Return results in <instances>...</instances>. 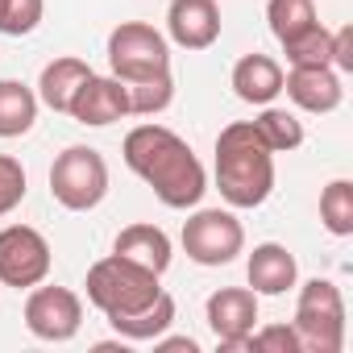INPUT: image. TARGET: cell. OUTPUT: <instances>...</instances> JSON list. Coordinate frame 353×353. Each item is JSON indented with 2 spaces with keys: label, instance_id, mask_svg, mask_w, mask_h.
Masks as SVG:
<instances>
[{
  "label": "cell",
  "instance_id": "cell-1",
  "mask_svg": "<svg viewBox=\"0 0 353 353\" xmlns=\"http://www.w3.org/2000/svg\"><path fill=\"white\" fill-rule=\"evenodd\" d=\"M125 166L166 204V208H196L208 192V170L196 150L166 125H137L125 133Z\"/></svg>",
  "mask_w": 353,
  "mask_h": 353
},
{
  "label": "cell",
  "instance_id": "cell-2",
  "mask_svg": "<svg viewBox=\"0 0 353 353\" xmlns=\"http://www.w3.org/2000/svg\"><path fill=\"white\" fill-rule=\"evenodd\" d=\"M216 192L229 208H262L274 192V154L254 121H233L216 137Z\"/></svg>",
  "mask_w": 353,
  "mask_h": 353
},
{
  "label": "cell",
  "instance_id": "cell-3",
  "mask_svg": "<svg viewBox=\"0 0 353 353\" xmlns=\"http://www.w3.org/2000/svg\"><path fill=\"white\" fill-rule=\"evenodd\" d=\"M158 279L162 274H154V270L121 258V254H108V258H100L88 270V283L83 287H88V303L100 307L112 320V316H133V312L150 307L162 295V283Z\"/></svg>",
  "mask_w": 353,
  "mask_h": 353
},
{
  "label": "cell",
  "instance_id": "cell-4",
  "mask_svg": "<svg viewBox=\"0 0 353 353\" xmlns=\"http://www.w3.org/2000/svg\"><path fill=\"white\" fill-rule=\"evenodd\" d=\"M295 332L307 353H341L345 349V299L332 279H307L295 299Z\"/></svg>",
  "mask_w": 353,
  "mask_h": 353
},
{
  "label": "cell",
  "instance_id": "cell-5",
  "mask_svg": "<svg viewBox=\"0 0 353 353\" xmlns=\"http://www.w3.org/2000/svg\"><path fill=\"white\" fill-rule=\"evenodd\" d=\"M50 196L67 212H92L108 196V162L92 145H67L50 166Z\"/></svg>",
  "mask_w": 353,
  "mask_h": 353
},
{
  "label": "cell",
  "instance_id": "cell-6",
  "mask_svg": "<svg viewBox=\"0 0 353 353\" xmlns=\"http://www.w3.org/2000/svg\"><path fill=\"white\" fill-rule=\"evenodd\" d=\"M108 67L121 83H141L170 71V42L145 21H121L108 34Z\"/></svg>",
  "mask_w": 353,
  "mask_h": 353
},
{
  "label": "cell",
  "instance_id": "cell-7",
  "mask_svg": "<svg viewBox=\"0 0 353 353\" xmlns=\"http://www.w3.org/2000/svg\"><path fill=\"white\" fill-rule=\"evenodd\" d=\"M183 250L196 266H229L245 250V229L229 208H200L183 221Z\"/></svg>",
  "mask_w": 353,
  "mask_h": 353
},
{
  "label": "cell",
  "instance_id": "cell-8",
  "mask_svg": "<svg viewBox=\"0 0 353 353\" xmlns=\"http://www.w3.org/2000/svg\"><path fill=\"white\" fill-rule=\"evenodd\" d=\"M50 266H54V254L38 229H30V225L0 229V283L5 287L30 291V287L46 283Z\"/></svg>",
  "mask_w": 353,
  "mask_h": 353
},
{
  "label": "cell",
  "instance_id": "cell-9",
  "mask_svg": "<svg viewBox=\"0 0 353 353\" xmlns=\"http://www.w3.org/2000/svg\"><path fill=\"white\" fill-rule=\"evenodd\" d=\"M26 328L38 341H71L83 328V299L71 287H30Z\"/></svg>",
  "mask_w": 353,
  "mask_h": 353
},
{
  "label": "cell",
  "instance_id": "cell-10",
  "mask_svg": "<svg viewBox=\"0 0 353 353\" xmlns=\"http://www.w3.org/2000/svg\"><path fill=\"white\" fill-rule=\"evenodd\" d=\"M208 328L221 349H245L258 324V295L250 287H221L208 295Z\"/></svg>",
  "mask_w": 353,
  "mask_h": 353
},
{
  "label": "cell",
  "instance_id": "cell-11",
  "mask_svg": "<svg viewBox=\"0 0 353 353\" xmlns=\"http://www.w3.org/2000/svg\"><path fill=\"white\" fill-rule=\"evenodd\" d=\"M166 34L183 50H208L221 38V5L216 0H170Z\"/></svg>",
  "mask_w": 353,
  "mask_h": 353
},
{
  "label": "cell",
  "instance_id": "cell-12",
  "mask_svg": "<svg viewBox=\"0 0 353 353\" xmlns=\"http://www.w3.org/2000/svg\"><path fill=\"white\" fill-rule=\"evenodd\" d=\"M67 117H75L79 125H92V129L112 125V121L129 117V92H125V83L117 75H96L92 71V79L75 92Z\"/></svg>",
  "mask_w": 353,
  "mask_h": 353
},
{
  "label": "cell",
  "instance_id": "cell-13",
  "mask_svg": "<svg viewBox=\"0 0 353 353\" xmlns=\"http://www.w3.org/2000/svg\"><path fill=\"white\" fill-rule=\"evenodd\" d=\"M283 92L291 96L295 108L303 112H332L341 108L345 100V88H341V75L332 67H291L283 75Z\"/></svg>",
  "mask_w": 353,
  "mask_h": 353
},
{
  "label": "cell",
  "instance_id": "cell-14",
  "mask_svg": "<svg viewBox=\"0 0 353 353\" xmlns=\"http://www.w3.org/2000/svg\"><path fill=\"white\" fill-rule=\"evenodd\" d=\"M245 274H250V291L254 295H287L295 283H299V266H295V254L279 241H262L254 245L250 262H245Z\"/></svg>",
  "mask_w": 353,
  "mask_h": 353
},
{
  "label": "cell",
  "instance_id": "cell-15",
  "mask_svg": "<svg viewBox=\"0 0 353 353\" xmlns=\"http://www.w3.org/2000/svg\"><path fill=\"white\" fill-rule=\"evenodd\" d=\"M88 79H92V67L83 59H75V54H63V59L42 67V75H38V104H46L54 112H71V100H75V92Z\"/></svg>",
  "mask_w": 353,
  "mask_h": 353
},
{
  "label": "cell",
  "instance_id": "cell-16",
  "mask_svg": "<svg viewBox=\"0 0 353 353\" xmlns=\"http://www.w3.org/2000/svg\"><path fill=\"white\" fill-rule=\"evenodd\" d=\"M233 92H237V100H245V104H274V96L283 92V67H279V59H270V54H245V59H237V67H233Z\"/></svg>",
  "mask_w": 353,
  "mask_h": 353
},
{
  "label": "cell",
  "instance_id": "cell-17",
  "mask_svg": "<svg viewBox=\"0 0 353 353\" xmlns=\"http://www.w3.org/2000/svg\"><path fill=\"white\" fill-rule=\"evenodd\" d=\"M112 254H121V258L154 270V274H166V266L174 258L170 254V237L158 225H125L117 233V241H112Z\"/></svg>",
  "mask_w": 353,
  "mask_h": 353
},
{
  "label": "cell",
  "instance_id": "cell-18",
  "mask_svg": "<svg viewBox=\"0 0 353 353\" xmlns=\"http://www.w3.org/2000/svg\"><path fill=\"white\" fill-rule=\"evenodd\" d=\"M174 316H179V307H174V299L162 291L150 307H141V312H133V316H112L108 324L117 328L121 341H158V336L174 324Z\"/></svg>",
  "mask_w": 353,
  "mask_h": 353
},
{
  "label": "cell",
  "instance_id": "cell-19",
  "mask_svg": "<svg viewBox=\"0 0 353 353\" xmlns=\"http://www.w3.org/2000/svg\"><path fill=\"white\" fill-rule=\"evenodd\" d=\"M38 121V92L21 79H0V137H21Z\"/></svg>",
  "mask_w": 353,
  "mask_h": 353
},
{
  "label": "cell",
  "instance_id": "cell-20",
  "mask_svg": "<svg viewBox=\"0 0 353 353\" xmlns=\"http://www.w3.org/2000/svg\"><path fill=\"white\" fill-rule=\"evenodd\" d=\"M266 21H270V34L279 38V46H287L320 21L316 0H266Z\"/></svg>",
  "mask_w": 353,
  "mask_h": 353
},
{
  "label": "cell",
  "instance_id": "cell-21",
  "mask_svg": "<svg viewBox=\"0 0 353 353\" xmlns=\"http://www.w3.org/2000/svg\"><path fill=\"white\" fill-rule=\"evenodd\" d=\"M258 137L266 141L270 154H287V150H299L303 145V121L287 108H274V104H262V117L254 121Z\"/></svg>",
  "mask_w": 353,
  "mask_h": 353
},
{
  "label": "cell",
  "instance_id": "cell-22",
  "mask_svg": "<svg viewBox=\"0 0 353 353\" xmlns=\"http://www.w3.org/2000/svg\"><path fill=\"white\" fill-rule=\"evenodd\" d=\"M320 225L332 237H353V183L349 179H332L320 192Z\"/></svg>",
  "mask_w": 353,
  "mask_h": 353
},
{
  "label": "cell",
  "instance_id": "cell-23",
  "mask_svg": "<svg viewBox=\"0 0 353 353\" xmlns=\"http://www.w3.org/2000/svg\"><path fill=\"white\" fill-rule=\"evenodd\" d=\"M125 92H129V117H158L174 100V79L166 71V75H154L141 83H125Z\"/></svg>",
  "mask_w": 353,
  "mask_h": 353
},
{
  "label": "cell",
  "instance_id": "cell-24",
  "mask_svg": "<svg viewBox=\"0 0 353 353\" xmlns=\"http://www.w3.org/2000/svg\"><path fill=\"white\" fill-rule=\"evenodd\" d=\"M283 54H287V63H291V67H332V34L316 21L303 38L287 42V46H283Z\"/></svg>",
  "mask_w": 353,
  "mask_h": 353
},
{
  "label": "cell",
  "instance_id": "cell-25",
  "mask_svg": "<svg viewBox=\"0 0 353 353\" xmlns=\"http://www.w3.org/2000/svg\"><path fill=\"white\" fill-rule=\"evenodd\" d=\"M46 0H0V34L9 38H26L42 26Z\"/></svg>",
  "mask_w": 353,
  "mask_h": 353
},
{
  "label": "cell",
  "instance_id": "cell-26",
  "mask_svg": "<svg viewBox=\"0 0 353 353\" xmlns=\"http://www.w3.org/2000/svg\"><path fill=\"white\" fill-rule=\"evenodd\" d=\"M245 349H258V353H303L295 324H266V328H254L250 341H245Z\"/></svg>",
  "mask_w": 353,
  "mask_h": 353
},
{
  "label": "cell",
  "instance_id": "cell-27",
  "mask_svg": "<svg viewBox=\"0 0 353 353\" xmlns=\"http://www.w3.org/2000/svg\"><path fill=\"white\" fill-rule=\"evenodd\" d=\"M26 200V166L13 154H0V216H9Z\"/></svg>",
  "mask_w": 353,
  "mask_h": 353
},
{
  "label": "cell",
  "instance_id": "cell-28",
  "mask_svg": "<svg viewBox=\"0 0 353 353\" xmlns=\"http://www.w3.org/2000/svg\"><path fill=\"white\" fill-rule=\"evenodd\" d=\"M332 71H353V30L349 26L332 34Z\"/></svg>",
  "mask_w": 353,
  "mask_h": 353
},
{
  "label": "cell",
  "instance_id": "cell-29",
  "mask_svg": "<svg viewBox=\"0 0 353 353\" xmlns=\"http://www.w3.org/2000/svg\"><path fill=\"white\" fill-rule=\"evenodd\" d=\"M154 345H158V349H188V353H200V345H196L192 336H166V332H162Z\"/></svg>",
  "mask_w": 353,
  "mask_h": 353
}]
</instances>
